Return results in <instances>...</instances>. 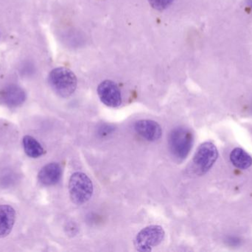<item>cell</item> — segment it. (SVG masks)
Instances as JSON below:
<instances>
[{
	"label": "cell",
	"instance_id": "cell-3",
	"mask_svg": "<svg viewBox=\"0 0 252 252\" xmlns=\"http://www.w3.org/2000/svg\"><path fill=\"white\" fill-rule=\"evenodd\" d=\"M193 144V134L186 127H180L172 130L169 138V146L172 154L179 160L188 157Z\"/></svg>",
	"mask_w": 252,
	"mask_h": 252
},
{
	"label": "cell",
	"instance_id": "cell-13",
	"mask_svg": "<svg viewBox=\"0 0 252 252\" xmlns=\"http://www.w3.org/2000/svg\"><path fill=\"white\" fill-rule=\"evenodd\" d=\"M148 1L154 9L162 10L168 7L173 2V0H148Z\"/></svg>",
	"mask_w": 252,
	"mask_h": 252
},
{
	"label": "cell",
	"instance_id": "cell-9",
	"mask_svg": "<svg viewBox=\"0 0 252 252\" xmlns=\"http://www.w3.org/2000/svg\"><path fill=\"white\" fill-rule=\"evenodd\" d=\"M62 169L57 163H50L44 166L38 173V180L45 186L56 184L62 178Z\"/></svg>",
	"mask_w": 252,
	"mask_h": 252
},
{
	"label": "cell",
	"instance_id": "cell-14",
	"mask_svg": "<svg viewBox=\"0 0 252 252\" xmlns=\"http://www.w3.org/2000/svg\"><path fill=\"white\" fill-rule=\"evenodd\" d=\"M246 2H247V4L252 8V0H246Z\"/></svg>",
	"mask_w": 252,
	"mask_h": 252
},
{
	"label": "cell",
	"instance_id": "cell-12",
	"mask_svg": "<svg viewBox=\"0 0 252 252\" xmlns=\"http://www.w3.org/2000/svg\"><path fill=\"white\" fill-rule=\"evenodd\" d=\"M23 147L27 155L31 158H38L44 153V148L32 136L24 137Z\"/></svg>",
	"mask_w": 252,
	"mask_h": 252
},
{
	"label": "cell",
	"instance_id": "cell-2",
	"mask_svg": "<svg viewBox=\"0 0 252 252\" xmlns=\"http://www.w3.org/2000/svg\"><path fill=\"white\" fill-rule=\"evenodd\" d=\"M93 183L91 179L83 173H74L69 182L71 200L77 205H82L90 201L93 195Z\"/></svg>",
	"mask_w": 252,
	"mask_h": 252
},
{
	"label": "cell",
	"instance_id": "cell-4",
	"mask_svg": "<svg viewBox=\"0 0 252 252\" xmlns=\"http://www.w3.org/2000/svg\"><path fill=\"white\" fill-rule=\"evenodd\" d=\"M165 236V232L161 226L151 225L142 229L134 239L135 248L138 252H150L158 247Z\"/></svg>",
	"mask_w": 252,
	"mask_h": 252
},
{
	"label": "cell",
	"instance_id": "cell-10",
	"mask_svg": "<svg viewBox=\"0 0 252 252\" xmlns=\"http://www.w3.org/2000/svg\"><path fill=\"white\" fill-rule=\"evenodd\" d=\"M16 220V213L13 207L0 205V238L7 236L11 232Z\"/></svg>",
	"mask_w": 252,
	"mask_h": 252
},
{
	"label": "cell",
	"instance_id": "cell-5",
	"mask_svg": "<svg viewBox=\"0 0 252 252\" xmlns=\"http://www.w3.org/2000/svg\"><path fill=\"white\" fill-rule=\"evenodd\" d=\"M219 157V152L214 144L204 142L197 149L192 160L194 169L198 175L205 174L214 165Z\"/></svg>",
	"mask_w": 252,
	"mask_h": 252
},
{
	"label": "cell",
	"instance_id": "cell-6",
	"mask_svg": "<svg viewBox=\"0 0 252 252\" xmlns=\"http://www.w3.org/2000/svg\"><path fill=\"white\" fill-rule=\"evenodd\" d=\"M97 93L101 102L106 106L117 108L122 103V95L119 87L110 80L100 83L97 88Z\"/></svg>",
	"mask_w": 252,
	"mask_h": 252
},
{
	"label": "cell",
	"instance_id": "cell-8",
	"mask_svg": "<svg viewBox=\"0 0 252 252\" xmlns=\"http://www.w3.org/2000/svg\"><path fill=\"white\" fill-rule=\"evenodd\" d=\"M1 98L7 106L16 108L25 102L26 93L19 86L10 84L1 92Z\"/></svg>",
	"mask_w": 252,
	"mask_h": 252
},
{
	"label": "cell",
	"instance_id": "cell-1",
	"mask_svg": "<svg viewBox=\"0 0 252 252\" xmlns=\"http://www.w3.org/2000/svg\"><path fill=\"white\" fill-rule=\"evenodd\" d=\"M49 82L53 90L63 98L69 97L76 90V76L66 68L53 69L49 75Z\"/></svg>",
	"mask_w": 252,
	"mask_h": 252
},
{
	"label": "cell",
	"instance_id": "cell-11",
	"mask_svg": "<svg viewBox=\"0 0 252 252\" xmlns=\"http://www.w3.org/2000/svg\"><path fill=\"white\" fill-rule=\"evenodd\" d=\"M230 161L235 167L247 170L252 165V158L241 148H235L230 154Z\"/></svg>",
	"mask_w": 252,
	"mask_h": 252
},
{
	"label": "cell",
	"instance_id": "cell-7",
	"mask_svg": "<svg viewBox=\"0 0 252 252\" xmlns=\"http://www.w3.org/2000/svg\"><path fill=\"white\" fill-rule=\"evenodd\" d=\"M134 130L139 136L149 142H156L161 138L162 130L159 124L153 120H139L134 124Z\"/></svg>",
	"mask_w": 252,
	"mask_h": 252
}]
</instances>
